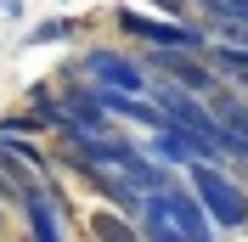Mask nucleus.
I'll use <instances>...</instances> for the list:
<instances>
[{"mask_svg":"<svg viewBox=\"0 0 248 242\" xmlns=\"http://www.w3.org/2000/svg\"><path fill=\"white\" fill-rule=\"evenodd\" d=\"M186 181L198 186V197L209 203L220 231H248V181L243 175H226L220 164H186Z\"/></svg>","mask_w":248,"mask_h":242,"instance_id":"nucleus-1","label":"nucleus"},{"mask_svg":"<svg viewBox=\"0 0 248 242\" xmlns=\"http://www.w3.org/2000/svg\"><path fill=\"white\" fill-rule=\"evenodd\" d=\"M79 74L91 79V85H113V91H136V96L153 91V68L141 57H124V51H108V45L85 51L79 57Z\"/></svg>","mask_w":248,"mask_h":242,"instance_id":"nucleus-2","label":"nucleus"},{"mask_svg":"<svg viewBox=\"0 0 248 242\" xmlns=\"http://www.w3.org/2000/svg\"><path fill=\"white\" fill-rule=\"evenodd\" d=\"M164 209H170V220L181 226V242H209L215 237V214H209V203L198 197V186L192 181H175V186H164V192H153Z\"/></svg>","mask_w":248,"mask_h":242,"instance_id":"nucleus-3","label":"nucleus"},{"mask_svg":"<svg viewBox=\"0 0 248 242\" xmlns=\"http://www.w3.org/2000/svg\"><path fill=\"white\" fill-rule=\"evenodd\" d=\"M136 226H141V237H147V242H181V226L170 220V209H164L153 192H147V203L136 209Z\"/></svg>","mask_w":248,"mask_h":242,"instance_id":"nucleus-4","label":"nucleus"},{"mask_svg":"<svg viewBox=\"0 0 248 242\" xmlns=\"http://www.w3.org/2000/svg\"><path fill=\"white\" fill-rule=\"evenodd\" d=\"M209 62L220 68L226 85H243V91H248V45H237V40H215V45H209Z\"/></svg>","mask_w":248,"mask_h":242,"instance_id":"nucleus-5","label":"nucleus"},{"mask_svg":"<svg viewBox=\"0 0 248 242\" xmlns=\"http://www.w3.org/2000/svg\"><path fill=\"white\" fill-rule=\"evenodd\" d=\"M209 102H215L220 124H226V130H232L237 141H248V96H237V91H226V85H220V91L209 96Z\"/></svg>","mask_w":248,"mask_h":242,"instance_id":"nucleus-6","label":"nucleus"},{"mask_svg":"<svg viewBox=\"0 0 248 242\" xmlns=\"http://www.w3.org/2000/svg\"><path fill=\"white\" fill-rule=\"evenodd\" d=\"M130 220H136V214H130ZM130 220H124V209L113 214V209H96L91 214V237H102V242H130V237H141V226H130Z\"/></svg>","mask_w":248,"mask_h":242,"instance_id":"nucleus-7","label":"nucleus"},{"mask_svg":"<svg viewBox=\"0 0 248 242\" xmlns=\"http://www.w3.org/2000/svg\"><path fill=\"white\" fill-rule=\"evenodd\" d=\"M74 34H79L74 17H46V23H34V29H29L23 45H62V40H74Z\"/></svg>","mask_w":248,"mask_h":242,"instance_id":"nucleus-8","label":"nucleus"},{"mask_svg":"<svg viewBox=\"0 0 248 242\" xmlns=\"http://www.w3.org/2000/svg\"><path fill=\"white\" fill-rule=\"evenodd\" d=\"M0 130L6 136H51V124H46V113L34 107V113H6L0 119Z\"/></svg>","mask_w":248,"mask_h":242,"instance_id":"nucleus-9","label":"nucleus"},{"mask_svg":"<svg viewBox=\"0 0 248 242\" xmlns=\"http://www.w3.org/2000/svg\"><path fill=\"white\" fill-rule=\"evenodd\" d=\"M147 6L164 12V17H186V12H192V0H147Z\"/></svg>","mask_w":248,"mask_h":242,"instance_id":"nucleus-10","label":"nucleus"},{"mask_svg":"<svg viewBox=\"0 0 248 242\" xmlns=\"http://www.w3.org/2000/svg\"><path fill=\"white\" fill-rule=\"evenodd\" d=\"M232 169L248 181V141H237V136H232Z\"/></svg>","mask_w":248,"mask_h":242,"instance_id":"nucleus-11","label":"nucleus"}]
</instances>
